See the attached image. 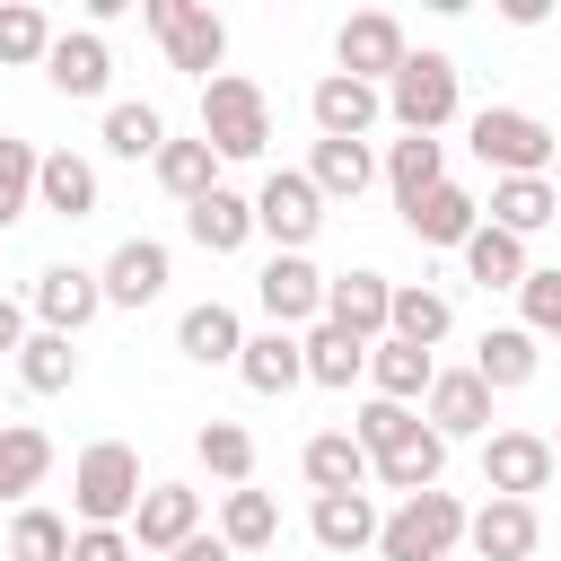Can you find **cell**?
Segmentation results:
<instances>
[{"mask_svg": "<svg viewBox=\"0 0 561 561\" xmlns=\"http://www.w3.org/2000/svg\"><path fill=\"white\" fill-rule=\"evenodd\" d=\"M237 377H245V394H289V386H307L298 333H280V324L245 333V351H237Z\"/></svg>", "mask_w": 561, "mask_h": 561, "instance_id": "cell-23", "label": "cell"}, {"mask_svg": "<svg viewBox=\"0 0 561 561\" xmlns=\"http://www.w3.org/2000/svg\"><path fill=\"white\" fill-rule=\"evenodd\" d=\"M175 351L193 359V368H237V351H245V324H237V307H219V298H202V307H184V324H175Z\"/></svg>", "mask_w": 561, "mask_h": 561, "instance_id": "cell-25", "label": "cell"}, {"mask_svg": "<svg viewBox=\"0 0 561 561\" xmlns=\"http://www.w3.org/2000/svg\"><path fill=\"white\" fill-rule=\"evenodd\" d=\"M18 377H26V394H70L79 386V342L70 333H26L18 342Z\"/></svg>", "mask_w": 561, "mask_h": 561, "instance_id": "cell-37", "label": "cell"}, {"mask_svg": "<svg viewBox=\"0 0 561 561\" xmlns=\"http://www.w3.org/2000/svg\"><path fill=\"white\" fill-rule=\"evenodd\" d=\"M552 473L561 465H552V438L543 430H491L482 438V491L491 500H535Z\"/></svg>", "mask_w": 561, "mask_h": 561, "instance_id": "cell-9", "label": "cell"}, {"mask_svg": "<svg viewBox=\"0 0 561 561\" xmlns=\"http://www.w3.org/2000/svg\"><path fill=\"white\" fill-rule=\"evenodd\" d=\"M386 333H394V342H412V351H438V342L456 333V307H447V289H421V280H394V307H386Z\"/></svg>", "mask_w": 561, "mask_h": 561, "instance_id": "cell-24", "label": "cell"}, {"mask_svg": "<svg viewBox=\"0 0 561 561\" xmlns=\"http://www.w3.org/2000/svg\"><path fill=\"white\" fill-rule=\"evenodd\" d=\"M386 307H394L386 272H333L324 280V324H342L351 342H386Z\"/></svg>", "mask_w": 561, "mask_h": 561, "instance_id": "cell-16", "label": "cell"}, {"mask_svg": "<svg viewBox=\"0 0 561 561\" xmlns=\"http://www.w3.org/2000/svg\"><path fill=\"white\" fill-rule=\"evenodd\" d=\"M184 237H193V245H202V254H237V245H245V237H254V202H245V193H228V184H219V193H202V202H193V210H184Z\"/></svg>", "mask_w": 561, "mask_h": 561, "instance_id": "cell-28", "label": "cell"}, {"mask_svg": "<svg viewBox=\"0 0 561 561\" xmlns=\"http://www.w3.org/2000/svg\"><path fill=\"white\" fill-rule=\"evenodd\" d=\"M298 473H307L316 500H324V491H368V456H359L351 430H316V438L298 447Z\"/></svg>", "mask_w": 561, "mask_h": 561, "instance_id": "cell-27", "label": "cell"}, {"mask_svg": "<svg viewBox=\"0 0 561 561\" xmlns=\"http://www.w3.org/2000/svg\"><path fill=\"white\" fill-rule=\"evenodd\" d=\"M465 500L456 491H412L386 526H377V561H447L456 543H465Z\"/></svg>", "mask_w": 561, "mask_h": 561, "instance_id": "cell-4", "label": "cell"}, {"mask_svg": "<svg viewBox=\"0 0 561 561\" xmlns=\"http://www.w3.org/2000/svg\"><path fill=\"white\" fill-rule=\"evenodd\" d=\"M167 280H175V254H167L158 237H123V245L105 254V272H96L105 307H149V298H167Z\"/></svg>", "mask_w": 561, "mask_h": 561, "instance_id": "cell-12", "label": "cell"}, {"mask_svg": "<svg viewBox=\"0 0 561 561\" xmlns=\"http://www.w3.org/2000/svg\"><path fill=\"white\" fill-rule=\"evenodd\" d=\"M543 9H552V0H500V18H508V26H543Z\"/></svg>", "mask_w": 561, "mask_h": 561, "instance_id": "cell-49", "label": "cell"}, {"mask_svg": "<svg viewBox=\"0 0 561 561\" xmlns=\"http://www.w3.org/2000/svg\"><path fill=\"white\" fill-rule=\"evenodd\" d=\"M44 53H53V18L35 0H9L0 9V61L18 70V61H44Z\"/></svg>", "mask_w": 561, "mask_h": 561, "instance_id": "cell-45", "label": "cell"}, {"mask_svg": "<svg viewBox=\"0 0 561 561\" xmlns=\"http://www.w3.org/2000/svg\"><path fill=\"white\" fill-rule=\"evenodd\" d=\"M307 184H316L324 202H359V193L377 184V158H368V140H316V158H307Z\"/></svg>", "mask_w": 561, "mask_h": 561, "instance_id": "cell-32", "label": "cell"}, {"mask_svg": "<svg viewBox=\"0 0 561 561\" xmlns=\"http://www.w3.org/2000/svg\"><path fill=\"white\" fill-rule=\"evenodd\" d=\"M543 184H552V202H561V149H552V175H543Z\"/></svg>", "mask_w": 561, "mask_h": 561, "instance_id": "cell-50", "label": "cell"}, {"mask_svg": "<svg viewBox=\"0 0 561 561\" xmlns=\"http://www.w3.org/2000/svg\"><path fill=\"white\" fill-rule=\"evenodd\" d=\"M9 561H70V517H53V508H18L9 517Z\"/></svg>", "mask_w": 561, "mask_h": 561, "instance_id": "cell-42", "label": "cell"}, {"mask_svg": "<svg viewBox=\"0 0 561 561\" xmlns=\"http://www.w3.org/2000/svg\"><path fill=\"white\" fill-rule=\"evenodd\" d=\"M298 359H307V386H333V394L368 377V342H351V333H342V324H324V316L298 333Z\"/></svg>", "mask_w": 561, "mask_h": 561, "instance_id": "cell-26", "label": "cell"}, {"mask_svg": "<svg viewBox=\"0 0 561 561\" xmlns=\"http://www.w3.org/2000/svg\"><path fill=\"white\" fill-rule=\"evenodd\" d=\"M254 298H263V316H272L280 333H307V324L324 316V272H316L307 254H272V263L254 272Z\"/></svg>", "mask_w": 561, "mask_h": 561, "instance_id": "cell-11", "label": "cell"}, {"mask_svg": "<svg viewBox=\"0 0 561 561\" xmlns=\"http://www.w3.org/2000/svg\"><path fill=\"white\" fill-rule=\"evenodd\" d=\"M412 430H421V412H412V403H377V394H368V403L351 412V438H359V456H368V465H377V456H394Z\"/></svg>", "mask_w": 561, "mask_h": 561, "instance_id": "cell-41", "label": "cell"}, {"mask_svg": "<svg viewBox=\"0 0 561 561\" xmlns=\"http://www.w3.org/2000/svg\"><path fill=\"white\" fill-rule=\"evenodd\" d=\"M193 535H202V491H184V482H149L140 508H131V543H140V552H184Z\"/></svg>", "mask_w": 561, "mask_h": 561, "instance_id": "cell-15", "label": "cell"}, {"mask_svg": "<svg viewBox=\"0 0 561 561\" xmlns=\"http://www.w3.org/2000/svg\"><path fill=\"white\" fill-rule=\"evenodd\" d=\"M70 561H131V535L123 526H79L70 535Z\"/></svg>", "mask_w": 561, "mask_h": 561, "instance_id": "cell-46", "label": "cell"}, {"mask_svg": "<svg viewBox=\"0 0 561 561\" xmlns=\"http://www.w3.org/2000/svg\"><path fill=\"white\" fill-rule=\"evenodd\" d=\"M456 254H465V280H482V289H517V280L535 272V263H526V237H508V228H491V219H482Z\"/></svg>", "mask_w": 561, "mask_h": 561, "instance_id": "cell-33", "label": "cell"}, {"mask_svg": "<svg viewBox=\"0 0 561 561\" xmlns=\"http://www.w3.org/2000/svg\"><path fill=\"white\" fill-rule=\"evenodd\" d=\"M386 184H394V202H421L430 184H447V140H421V131H403V140L386 149Z\"/></svg>", "mask_w": 561, "mask_h": 561, "instance_id": "cell-38", "label": "cell"}, {"mask_svg": "<svg viewBox=\"0 0 561 561\" xmlns=\"http://www.w3.org/2000/svg\"><path fill=\"white\" fill-rule=\"evenodd\" d=\"M44 79H53L61 96H105V79H114V53H105V35H96V26H70V35H53V53H44Z\"/></svg>", "mask_w": 561, "mask_h": 561, "instance_id": "cell-18", "label": "cell"}, {"mask_svg": "<svg viewBox=\"0 0 561 561\" xmlns=\"http://www.w3.org/2000/svg\"><path fill=\"white\" fill-rule=\"evenodd\" d=\"M35 210L88 219V210H96V167H88L79 149H44V158H35Z\"/></svg>", "mask_w": 561, "mask_h": 561, "instance_id": "cell-21", "label": "cell"}, {"mask_svg": "<svg viewBox=\"0 0 561 561\" xmlns=\"http://www.w3.org/2000/svg\"><path fill=\"white\" fill-rule=\"evenodd\" d=\"M438 473H447V438H438L430 421H421L394 456H377V465H368V482H386V491H403V500H412V491H438Z\"/></svg>", "mask_w": 561, "mask_h": 561, "instance_id": "cell-30", "label": "cell"}, {"mask_svg": "<svg viewBox=\"0 0 561 561\" xmlns=\"http://www.w3.org/2000/svg\"><path fill=\"white\" fill-rule=\"evenodd\" d=\"M105 149H114V158H158V149H167V114H158L149 96L105 105Z\"/></svg>", "mask_w": 561, "mask_h": 561, "instance_id": "cell-40", "label": "cell"}, {"mask_svg": "<svg viewBox=\"0 0 561 561\" xmlns=\"http://www.w3.org/2000/svg\"><path fill=\"white\" fill-rule=\"evenodd\" d=\"M377 500L368 491H324L316 508H307V535L324 543V552H377Z\"/></svg>", "mask_w": 561, "mask_h": 561, "instance_id": "cell-20", "label": "cell"}, {"mask_svg": "<svg viewBox=\"0 0 561 561\" xmlns=\"http://www.w3.org/2000/svg\"><path fill=\"white\" fill-rule=\"evenodd\" d=\"M307 114H316V140H368V123L386 114V88L324 70V79L307 88Z\"/></svg>", "mask_w": 561, "mask_h": 561, "instance_id": "cell-13", "label": "cell"}, {"mask_svg": "<svg viewBox=\"0 0 561 561\" xmlns=\"http://www.w3.org/2000/svg\"><path fill=\"white\" fill-rule=\"evenodd\" d=\"M149 167H158V184H167L184 210H193L202 193H219V158H210V140H202V131H193V140H175V131H167V149H158Z\"/></svg>", "mask_w": 561, "mask_h": 561, "instance_id": "cell-35", "label": "cell"}, {"mask_svg": "<svg viewBox=\"0 0 561 561\" xmlns=\"http://www.w3.org/2000/svg\"><path fill=\"white\" fill-rule=\"evenodd\" d=\"M140 18H149V35L167 44V70L219 79V61H228V26H219V9H202V0H140Z\"/></svg>", "mask_w": 561, "mask_h": 561, "instance_id": "cell-6", "label": "cell"}, {"mask_svg": "<svg viewBox=\"0 0 561 561\" xmlns=\"http://www.w3.org/2000/svg\"><path fill=\"white\" fill-rule=\"evenodd\" d=\"M421 421H430L438 438H491V386H482L473 368H438L430 394H421Z\"/></svg>", "mask_w": 561, "mask_h": 561, "instance_id": "cell-14", "label": "cell"}, {"mask_svg": "<svg viewBox=\"0 0 561 561\" xmlns=\"http://www.w3.org/2000/svg\"><path fill=\"white\" fill-rule=\"evenodd\" d=\"M430 377H438V359L430 351H412V342H368V386H377V403H421L430 394Z\"/></svg>", "mask_w": 561, "mask_h": 561, "instance_id": "cell-29", "label": "cell"}, {"mask_svg": "<svg viewBox=\"0 0 561 561\" xmlns=\"http://www.w3.org/2000/svg\"><path fill=\"white\" fill-rule=\"evenodd\" d=\"M552 465H561V430H552Z\"/></svg>", "mask_w": 561, "mask_h": 561, "instance_id": "cell-51", "label": "cell"}, {"mask_svg": "<svg viewBox=\"0 0 561 561\" xmlns=\"http://www.w3.org/2000/svg\"><path fill=\"white\" fill-rule=\"evenodd\" d=\"M403 18H386V9H359V18H342V35H333V70L342 79H368V88H386L394 70H403Z\"/></svg>", "mask_w": 561, "mask_h": 561, "instance_id": "cell-10", "label": "cell"}, {"mask_svg": "<svg viewBox=\"0 0 561 561\" xmlns=\"http://www.w3.org/2000/svg\"><path fill=\"white\" fill-rule=\"evenodd\" d=\"M456 105H465V79H456L447 53H403V70L386 79V114L403 131H421V140H438L456 123Z\"/></svg>", "mask_w": 561, "mask_h": 561, "instance_id": "cell-3", "label": "cell"}, {"mask_svg": "<svg viewBox=\"0 0 561 561\" xmlns=\"http://www.w3.org/2000/svg\"><path fill=\"white\" fill-rule=\"evenodd\" d=\"M26 333H35V324H26V298H0V359H18Z\"/></svg>", "mask_w": 561, "mask_h": 561, "instance_id": "cell-47", "label": "cell"}, {"mask_svg": "<svg viewBox=\"0 0 561 561\" xmlns=\"http://www.w3.org/2000/svg\"><path fill=\"white\" fill-rule=\"evenodd\" d=\"M167 561H237V552H228L219 535H193V543H184V552H167Z\"/></svg>", "mask_w": 561, "mask_h": 561, "instance_id": "cell-48", "label": "cell"}, {"mask_svg": "<svg viewBox=\"0 0 561 561\" xmlns=\"http://www.w3.org/2000/svg\"><path fill=\"white\" fill-rule=\"evenodd\" d=\"M517 324H526L535 342H561V263H535V272L517 280Z\"/></svg>", "mask_w": 561, "mask_h": 561, "instance_id": "cell-43", "label": "cell"}, {"mask_svg": "<svg viewBox=\"0 0 561 561\" xmlns=\"http://www.w3.org/2000/svg\"><path fill=\"white\" fill-rule=\"evenodd\" d=\"M403 228H412L421 245H465V237L482 228V202H473L465 184H430L421 202H403Z\"/></svg>", "mask_w": 561, "mask_h": 561, "instance_id": "cell-22", "label": "cell"}, {"mask_svg": "<svg viewBox=\"0 0 561 561\" xmlns=\"http://www.w3.org/2000/svg\"><path fill=\"white\" fill-rule=\"evenodd\" d=\"M44 473H53V438L35 421H0V500L26 508V491H44Z\"/></svg>", "mask_w": 561, "mask_h": 561, "instance_id": "cell-31", "label": "cell"}, {"mask_svg": "<svg viewBox=\"0 0 561 561\" xmlns=\"http://www.w3.org/2000/svg\"><path fill=\"white\" fill-rule=\"evenodd\" d=\"M193 456H202V473H219L228 491H245V482H254V438H245L237 421H219V412L193 430Z\"/></svg>", "mask_w": 561, "mask_h": 561, "instance_id": "cell-39", "label": "cell"}, {"mask_svg": "<svg viewBox=\"0 0 561 561\" xmlns=\"http://www.w3.org/2000/svg\"><path fill=\"white\" fill-rule=\"evenodd\" d=\"M552 149H561V131L526 105H482L473 114V158L491 175H552Z\"/></svg>", "mask_w": 561, "mask_h": 561, "instance_id": "cell-5", "label": "cell"}, {"mask_svg": "<svg viewBox=\"0 0 561 561\" xmlns=\"http://www.w3.org/2000/svg\"><path fill=\"white\" fill-rule=\"evenodd\" d=\"M26 316H35V333H88L96 316H105V289H96V272L88 263H44L35 280H26Z\"/></svg>", "mask_w": 561, "mask_h": 561, "instance_id": "cell-8", "label": "cell"}, {"mask_svg": "<svg viewBox=\"0 0 561 561\" xmlns=\"http://www.w3.org/2000/svg\"><path fill=\"white\" fill-rule=\"evenodd\" d=\"M140 447H123V438H96V447H79V465H70V508H79V526H123L131 508H140Z\"/></svg>", "mask_w": 561, "mask_h": 561, "instance_id": "cell-2", "label": "cell"}, {"mask_svg": "<svg viewBox=\"0 0 561 561\" xmlns=\"http://www.w3.org/2000/svg\"><path fill=\"white\" fill-rule=\"evenodd\" d=\"M35 158H44L35 140H9L0 131V228H18L35 210Z\"/></svg>", "mask_w": 561, "mask_h": 561, "instance_id": "cell-44", "label": "cell"}, {"mask_svg": "<svg viewBox=\"0 0 561 561\" xmlns=\"http://www.w3.org/2000/svg\"><path fill=\"white\" fill-rule=\"evenodd\" d=\"M219 543H228L237 561H245V552H272V543H280V508H272V491H254V482L228 491V500H219Z\"/></svg>", "mask_w": 561, "mask_h": 561, "instance_id": "cell-34", "label": "cell"}, {"mask_svg": "<svg viewBox=\"0 0 561 561\" xmlns=\"http://www.w3.org/2000/svg\"><path fill=\"white\" fill-rule=\"evenodd\" d=\"M535 368H543V342H535L526 324H491V333L473 342V377H482L491 394H517V386H535Z\"/></svg>", "mask_w": 561, "mask_h": 561, "instance_id": "cell-19", "label": "cell"}, {"mask_svg": "<svg viewBox=\"0 0 561 561\" xmlns=\"http://www.w3.org/2000/svg\"><path fill=\"white\" fill-rule=\"evenodd\" d=\"M202 140H210L219 167H228V158H263V140H272V96H263L245 70L202 79Z\"/></svg>", "mask_w": 561, "mask_h": 561, "instance_id": "cell-1", "label": "cell"}, {"mask_svg": "<svg viewBox=\"0 0 561 561\" xmlns=\"http://www.w3.org/2000/svg\"><path fill=\"white\" fill-rule=\"evenodd\" d=\"M552 184L543 175H491V228H508V237H535V228H552Z\"/></svg>", "mask_w": 561, "mask_h": 561, "instance_id": "cell-36", "label": "cell"}, {"mask_svg": "<svg viewBox=\"0 0 561 561\" xmlns=\"http://www.w3.org/2000/svg\"><path fill=\"white\" fill-rule=\"evenodd\" d=\"M465 543H473L482 561H535V543H543L535 500H482V508L465 517Z\"/></svg>", "mask_w": 561, "mask_h": 561, "instance_id": "cell-17", "label": "cell"}, {"mask_svg": "<svg viewBox=\"0 0 561 561\" xmlns=\"http://www.w3.org/2000/svg\"><path fill=\"white\" fill-rule=\"evenodd\" d=\"M324 228V193L307 184V167H272L254 193V237H272V254H307Z\"/></svg>", "mask_w": 561, "mask_h": 561, "instance_id": "cell-7", "label": "cell"}]
</instances>
